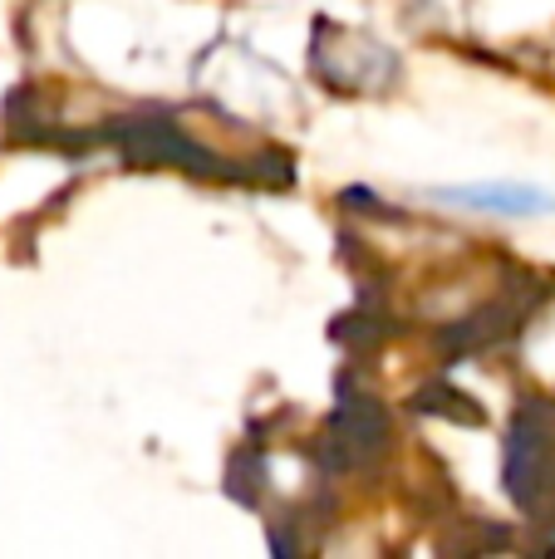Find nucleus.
Segmentation results:
<instances>
[{
    "label": "nucleus",
    "instance_id": "obj_1",
    "mask_svg": "<svg viewBox=\"0 0 555 559\" xmlns=\"http://www.w3.org/2000/svg\"><path fill=\"white\" fill-rule=\"evenodd\" d=\"M428 202L452 206V212L477 216H507V222H536L555 216V192L531 182H468V187H433Z\"/></svg>",
    "mask_w": 555,
    "mask_h": 559
}]
</instances>
